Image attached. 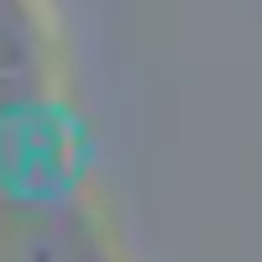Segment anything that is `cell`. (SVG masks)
<instances>
[{
  "instance_id": "cell-1",
  "label": "cell",
  "mask_w": 262,
  "mask_h": 262,
  "mask_svg": "<svg viewBox=\"0 0 262 262\" xmlns=\"http://www.w3.org/2000/svg\"><path fill=\"white\" fill-rule=\"evenodd\" d=\"M0 215L58 262H116L84 194L48 0H0Z\"/></svg>"
}]
</instances>
